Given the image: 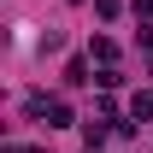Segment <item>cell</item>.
Segmentation results:
<instances>
[{
  "mask_svg": "<svg viewBox=\"0 0 153 153\" xmlns=\"http://www.w3.org/2000/svg\"><path fill=\"white\" fill-rule=\"evenodd\" d=\"M130 112H135V118H153V94H135V100H130Z\"/></svg>",
  "mask_w": 153,
  "mask_h": 153,
  "instance_id": "6da1fadb",
  "label": "cell"
},
{
  "mask_svg": "<svg viewBox=\"0 0 153 153\" xmlns=\"http://www.w3.org/2000/svg\"><path fill=\"white\" fill-rule=\"evenodd\" d=\"M94 12L100 18H118V0H94Z\"/></svg>",
  "mask_w": 153,
  "mask_h": 153,
  "instance_id": "7a4b0ae2",
  "label": "cell"
}]
</instances>
